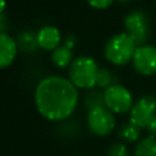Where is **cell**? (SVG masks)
Returning <instances> with one entry per match:
<instances>
[{
    "label": "cell",
    "instance_id": "1",
    "mask_svg": "<svg viewBox=\"0 0 156 156\" xmlns=\"http://www.w3.org/2000/svg\"><path fill=\"white\" fill-rule=\"evenodd\" d=\"M34 102L38 112L49 121H63L76 110L78 104L77 87L67 78L49 76L35 88Z\"/></svg>",
    "mask_w": 156,
    "mask_h": 156
},
{
    "label": "cell",
    "instance_id": "2",
    "mask_svg": "<svg viewBox=\"0 0 156 156\" xmlns=\"http://www.w3.org/2000/svg\"><path fill=\"white\" fill-rule=\"evenodd\" d=\"M136 48L138 46L135 41L127 32L118 33L112 35L107 40V43L105 44L104 55L108 62L116 66H123L132 61Z\"/></svg>",
    "mask_w": 156,
    "mask_h": 156
},
{
    "label": "cell",
    "instance_id": "3",
    "mask_svg": "<svg viewBox=\"0 0 156 156\" xmlns=\"http://www.w3.org/2000/svg\"><path fill=\"white\" fill-rule=\"evenodd\" d=\"M98 63L89 56L76 57L68 68L69 80L80 89H91L96 85Z\"/></svg>",
    "mask_w": 156,
    "mask_h": 156
},
{
    "label": "cell",
    "instance_id": "4",
    "mask_svg": "<svg viewBox=\"0 0 156 156\" xmlns=\"http://www.w3.org/2000/svg\"><path fill=\"white\" fill-rule=\"evenodd\" d=\"M105 98V107H107L111 112L123 115L132 110L133 107V96L130 91L121 84L111 85L110 88L104 90Z\"/></svg>",
    "mask_w": 156,
    "mask_h": 156
},
{
    "label": "cell",
    "instance_id": "5",
    "mask_svg": "<svg viewBox=\"0 0 156 156\" xmlns=\"http://www.w3.org/2000/svg\"><path fill=\"white\" fill-rule=\"evenodd\" d=\"M156 116V96L146 94L141 96L129 111V122L140 129L147 128L152 118Z\"/></svg>",
    "mask_w": 156,
    "mask_h": 156
},
{
    "label": "cell",
    "instance_id": "6",
    "mask_svg": "<svg viewBox=\"0 0 156 156\" xmlns=\"http://www.w3.org/2000/svg\"><path fill=\"white\" fill-rule=\"evenodd\" d=\"M126 32L135 41L136 46L144 45L150 35V26L147 16L139 10L129 12L124 18Z\"/></svg>",
    "mask_w": 156,
    "mask_h": 156
},
{
    "label": "cell",
    "instance_id": "7",
    "mask_svg": "<svg viewBox=\"0 0 156 156\" xmlns=\"http://www.w3.org/2000/svg\"><path fill=\"white\" fill-rule=\"evenodd\" d=\"M87 123L91 133L99 136H104L113 132L116 127V118L113 116V112L102 106L88 112Z\"/></svg>",
    "mask_w": 156,
    "mask_h": 156
},
{
    "label": "cell",
    "instance_id": "8",
    "mask_svg": "<svg viewBox=\"0 0 156 156\" xmlns=\"http://www.w3.org/2000/svg\"><path fill=\"white\" fill-rule=\"evenodd\" d=\"M135 71L143 76H152L156 73V48L152 45H140L136 48L133 58Z\"/></svg>",
    "mask_w": 156,
    "mask_h": 156
},
{
    "label": "cell",
    "instance_id": "9",
    "mask_svg": "<svg viewBox=\"0 0 156 156\" xmlns=\"http://www.w3.org/2000/svg\"><path fill=\"white\" fill-rule=\"evenodd\" d=\"M37 39L40 49L45 51H54L57 46H60L61 34L56 27L44 26L37 33Z\"/></svg>",
    "mask_w": 156,
    "mask_h": 156
},
{
    "label": "cell",
    "instance_id": "10",
    "mask_svg": "<svg viewBox=\"0 0 156 156\" xmlns=\"http://www.w3.org/2000/svg\"><path fill=\"white\" fill-rule=\"evenodd\" d=\"M17 50H18L17 41L12 37L2 32L0 34V67L1 68H6L15 61Z\"/></svg>",
    "mask_w": 156,
    "mask_h": 156
},
{
    "label": "cell",
    "instance_id": "11",
    "mask_svg": "<svg viewBox=\"0 0 156 156\" xmlns=\"http://www.w3.org/2000/svg\"><path fill=\"white\" fill-rule=\"evenodd\" d=\"M73 54H72V49L65 46V45H60L57 46L52 52H51V61L55 66L60 67V68H65L67 66H69L73 61Z\"/></svg>",
    "mask_w": 156,
    "mask_h": 156
},
{
    "label": "cell",
    "instance_id": "12",
    "mask_svg": "<svg viewBox=\"0 0 156 156\" xmlns=\"http://www.w3.org/2000/svg\"><path fill=\"white\" fill-rule=\"evenodd\" d=\"M16 41H17L20 50H22L23 52H27V54L35 52L37 49L39 48L37 34L33 32H22L21 34H18Z\"/></svg>",
    "mask_w": 156,
    "mask_h": 156
},
{
    "label": "cell",
    "instance_id": "13",
    "mask_svg": "<svg viewBox=\"0 0 156 156\" xmlns=\"http://www.w3.org/2000/svg\"><path fill=\"white\" fill-rule=\"evenodd\" d=\"M135 156H156V139L154 135L143 138L135 146Z\"/></svg>",
    "mask_w": 156,
    "mask_h": 156
},
{
    "label": "cell",
    "instance_id": "14",
    "mask_svg": "<svg viewBox=\"0 0 156 156\" xmlns=\"http://www.w3.org/2000/svg\"><path fill=\"white\" fill-rule=\"evenodd\" d=\"M140 128L136 127L135 124H133L132 122L129 123H123L119 129H118V135L123 141L127 143H134L139 139L140 136Z\"/></svg>",
    "mask_w": 156,
    "mask_h": 156
},
{
    "label": "cell",
    "instance_id": "15",
    "mask_svg": "<svg viewBox=\"0 0 156 156\" xmlns=\"http://www.w3.org/2000/svg\"><path fill=\"white\" fill-rule=\"evenodd\" d=\"M105 106V98H104V91L100 90H89L85 94L84 98V107L88 111H91L98 107Z\"/></svg>",
    "mask_w": 156,
    "mask_h": 156
},
{
    "label": "cell",
    "instance_id": "16",
    "mask_svg": "<svg viewBox=\"0 0 156 156\" xmlns=\"http://www.w3.org/2000/svg\"><path fill=\"white\" fill-rule=\"evenodd\" d=\"M115 84H117V77L105 67L99 68L98 76H96V87L105 90Z\"/></svg>",
    "mask_w": 156,
    "mask_h": 156
},
{
    "label": "cell",
    "instance_id": "17",
    "mask_svg": "<svg viewBox=\"0 0 156 156\" xmlns=\"http://www.w3.org/2000/svg\"><path fill=\"white\" fill-rule=\"evenodd\" d=\"M106 156H129V152L124 144L115 143L108 147Z\"/></svg>",
    "mask_w": 156,
    "mask_h": 156
},
{
    "label": "cell",
    "instance_id": "18",
    "mask_svg": "<svg viewBox=\"0 0 156 156\" xmlns=\"http://www.w3.org/2000/svg\"><path fill=\"white\" fill-rule=\"evenodd\" d=\"M115 0H87V2L94 7V9H98V10H104V9H107L112 5Z\"/></svg>",
    "mask_w": 156,
    "mask_h": 156
},
{
    "label": "cell",
    "instance_id": "19",
    "mask_svg": "<svg viewBox=\"0 0 156 156\" xmlns=\"http://www.w3.org/2000/svg\"><path fill=\"white\" fill-rule=\"evenodd\" d=\"M76 43H77V39H76L74 35H67V37L65 38L63 45L67 46V48H69V49H73L74 45H76Z\"/></svg>",
    "mask_w": 156,
    "mask_h": 156
},
{
    "label": "cell",
    "instance_id": "20",
    "mask_svg": "<svg viewBox=\"0 0 156 156\" xmlns=\"http://www.w3.org/2000/svg\"><path fill=\"white\" fill-rule=\"evenodd\" d=\"M146 129L149 130L150 135H154V136H156V116L152 118V121L150 122V124L147 126V128H146Z\"/></svg>",
    "mask_w": 156,
    "mask_h": 156
},
{
    "label": "cell",
    "instance_id": "21",
    "mask_svg": "<svg viewBox=\"0 0 156 156\" xmlns=\"http://www.w3.org/2000/svg\"><path fill=\"white\" fill-rule=\"evenodd\" d=\"M118 1H119V2H129L130 0H118Z\"/></svg>",
    "mask_w": 156,
    "mask_h": 156
}]
</instances>
